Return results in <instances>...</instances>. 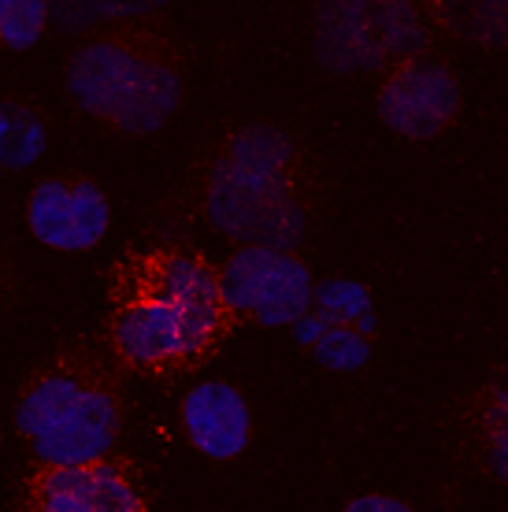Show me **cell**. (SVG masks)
I'll return each mask as SVG.
<instances>
[{
    "mask_svg": "<svg viewBox=\"0 0 508 512\" xmlns=\"http://www.w3.org/2000/svg\"><path fill=\"white\" fill-rule=\"evenodd\" d=\"M112 223L108 193L86 175L41 179L26 197V227L45 249L86 253L97 249Z\"/></svg>",
    "mask_w": 508,
    "mask_h": 512,
    "instance_id": "9c48e42d",
    "label": "cell"
},
{
    "mask_svg": "<svg viewBox=\"0 0 508 512\" xmlns=\"http://www.w3.org/2000/svg\"><path fill=\"white\" fill-rule=\"evenodd\" d=\"M182 435L208 461H238L253 442V416L242 390L223 379L197 383L178 405Z\"/></svg>",
    "mask_w": 508,
    "mask_h": 512,
    "instance_id": "30bf717a",
    "label": "cell"
},
{
    "mask_svg": "<svg viewBox=\"0 0 508 512\" xmlns=\"http://www.w3.org/2000/svg\"><path fill=\"white\" fill-rule=\"evenodd\" d=\"M186 90V56L167 26L130 19L97 30L67 60V97L104 130L145 138L171 123Z\"/></svg>",
    "mask_w": 508,
    "mask_h": 512,
    "instance_id": "3957f363",
    "label": "cell"
},
{
    "mask_svg": "<svg viewBox=\"0 0 508 512\" xmlns=\"http://www.w3.org/2000/svg\"><path fill=\"white\" fill-rule=\"evenodd\" d=\"M49 145V119L26 97H0V167L23 171Z\"/></svg>",
    "mask_w": 508,
    "mask_h": 512,
    "instance_id": "7c38bea8",
    "label": "cell"
},
{
    "mask_svg": "<svg viewBox=\"0 0 508 512\" xmlns=\"http://www.w3.org/2000/svg\"><path fill=\"white\" fill-rule=\"evenodd\" d=\"M45 26H49L45 0H0V49H34L45 34Z\"/></svg>",
    "mask_w": 508,
    "mask_h": 512,
    "instance_id": "4fadbf2b",
    "label": "cell"
},
{
    "mask_svg": "<svg viewBox=\"0 0 508 512\" xmlns=\"http://www.w3.org/2000/svg\"><path fill=\"white\" fill-rule=\"evenodd\" d=\"M19 512H153V498L138 464L108 453L86 464H34Z\"/></svg>",
    "mask_w": 508,
    "mask_h": 512,
    "instance_id": "52a82bcc",
    "label": "cell"
},
{
    "mask_svg": "<svg viewBox=\"0 0 508 512\" xmlns=\"http://www.w3.org/2000/svg\"><path fill=\"white\" fill-rule=\"evenodd\" d=\"M238 327L219 264L193 245L130 249L108 275L104 342L119 372L182 379L201 372Z\"/></svg>",
    "mask_w": 508,
    "mask_h": 512,
    "instance_id": "6da1fadb",
    "label": "cell"
},
{
    "mask_svg": "<svg viewBox=\"0 0 508 512\" xmlns=\"http://www.w3.org/2000/svg\"><path fill=\"white\" fill-rule=\"evenodd\" d=\"M460 449L486 479H508V397L501 379L475 386L457 412Z\"/></svg>",
    "mask_w": 508,
    "mask_h": 512,
    "instance_id": "8fae6325",
    "label": "cell"
},
{
    "mask_svg": "<svg viewBox=\"0 0 508 512\" xmlns=\"http://www.w3.org/2000/svg\"><path fill=\"white\" fill-rule=\"evenodd\" d=\"M123 379L93 346H64L26 375L15 427L38 464H86L115 449L123 431Z\"/></svg>",
    "mask_w": 508,
    "mask_h": 512,
    "instance_id": "277c9868",
    "label": "cell"
},
{
    "mask_svg": "<svg viewBox=\"0 0 508 512\" xmlns=\"http://www.w3.org/2000/svg\"><path fill=\"white\" fill-rule=\"evenodd\" d=\"M342 512H416V509L401 498H390V494H356L353 501H345Z\"/></svg>",
    "mask_w": 508,
    "mask_h": 512,
    "instance_id": "5bb4252c",
    "label": "cell"
},
{
    "mask_svg": "<svg viewBox=\"0 0 508 512\" xmlns=\"http://www.w3.org/2000/svg\"><path fill=\"white\" fill-rule=\"evenodd\" d=\"M449 26L442 4H327L319 12V56L334 71L386 67L431 52V41Z\"/></svg>",
    "mask_w": 508,
    "mask_h": 512,
    "instance_id": "5b68a950",
    "label": "cell"
},
{
    "mask_svg": "<svg viewBox=\"0 0 508 512\" xmlns=\"http://www.w3.org/2000/svg\"><path fill=\"white\" fill-rule=\"evenodd\" d=\"M382 123L408 141H431L457 127L464 90L453 64L438 52H412L382 67L375 90Z\"/></svg>",
    "mask_w": 508,
    "mask_h": 512,
    "instance_id": "ba28073f",
    "label": "cell"
},
{
    "mask_svg": "<svg viewBox=\"0 0 508 512\" xmlns=\"http://www.w3.org/2000/svg\"><path fill=\"white\" fill-rule=\"evenodd\" d=\"M316 164L271 123H234L204 145L193 205L212 231L249 245H293L316 208Z\"/></svg>",
    "mask_w": 508,
    "mask_h": 512,
    "instance_id": "7a4b0ae2",
    "label": "cell"
},
{
    "mask_svg": "<svg viewBox=\"0 0 508 512\" xmlns=\"http://www.w3.org/2000/svg\"><path fill=\"white\" fill-rule=\"evenodd\" d=\"M223 301L238 323L256 327H290L312 308V271L293 249L279 245H242L219 268Z\"/></svg>",
    "mask_w": 508,
    "mask_h": 512,
    "instance_id": "8992f818",
    "label": "cell"
}]
</instances>
